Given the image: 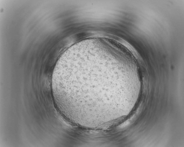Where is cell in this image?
I'll list each match as a JSON object with an SVG mask.
<instances>
[{
	"instance_id": "6da1fadb",
	"label": "cell",
	"mask_w": 184,
	"mask_h": 147,
	"mask_svg": "<svg viewBox=\"0 0 184 147\" xmlns=\"http://www.w3.org/2000/svg\"><path fill=\"white\" fill-rule=\"evenodd\" d=\"M110 58L95 54L72 57L57 64L52 87L57 105L69 118L90 121L111 115L115 105V82L109 76Z\"/></svg>"
}]
</instances>
